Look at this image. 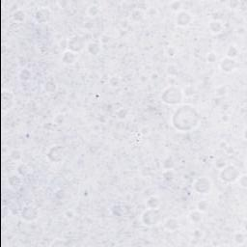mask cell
Wrapping results in <instances>:
<instances>
[{"instance_id": "cell-8", "label": "cell", "mask_w": 247, "mask_h": 247, "mask_svg": "<svg viewBox=\"0 0 247 247\" xmlns=\"http://www.w3.org/2000/svg\"><path fill=\"white\" fill-rule=\"evenodd\" d=\"M210 24H211L212 26L214 25V28L210 29L211 32H213V33H220L221 30H222V28H223V26H222V24H221V22H220V21H217V20H213V21H211V22H210Z\"/></svg>"}, {"instance_id": "cell-5", "label": "cell", "mask_w": 247, "mask_h": 247, "mask_svg": "<svg viewBox=\"0 0 247 247\" xmlns=\"http://www.w3.org/2000/svg\"><path fill=\"white\" fill-rule=\"evenodd\" d=\"M64 57H68V59L64 60L65 64H73V63H74V61L76 59V55L74 52L70 51V56H69V51H66L64 53Z\"/></svg>"}, {"instance_id": "cell-3", "label": "cell", "mask_w": 247, "mask_h": 247, "mask_svg": "<svg viewBox=\"0 0 247 247\" xmlns=\"http://www.w3.org/2000/svg\"><path fill=\"white\" fill-rule=\"evenodd\" d=\"M196 183L202 184V187H200L197 191L200 192V193H206L208 191L210 190V187H211V184L209 182V179H208L206 177H202L201 179H197Z\"/></svg>"}, {"instance_id": "cell-2", "label": "cell", "mask_w": 247, "mask_h": 247, "mask_svg": "<svg viewBox=\"0 0 247 247\" xmlns=\"http://www.w3.org/2000/svg\"><path fill=\"white\" fill-rule=\"evenodd\" d=\"M220 67L221 69L224 71V72H227V73H230V72H233L235 70V68L238 67L237 63H235L233 59L231 58H226L224 59L221 64H220Z\"/></svg>"}, {"instance_id": "cell-9", "label": "cell", "mask_w": 247, "mask_h": 247, "mask_svg": "<svg viewBox=\"0 0 247 247\" xmlns=\"http://www.w3.org/2000/svg\"><path fill=\"white\" fill-rule=\"evenodd\" d=\"M239 184L242 186V187H246V175H243V176H239Z\"/></svg>"}, {"instance_id": "cell-7", "label": "cell", "mask_w": 247, "mask_h": 247, "mask_svg": "<svg viewBox=\"0 0 247 247\" xmlns=\"http://www.w3.org/2000/svg\"><path fill=\"white\" fill-rule=\"evenodd\" d=\"M234 240L237 242L238 244L239 245H242L245 240H246V237H245V234L243 233H237V234H234Z\"/></svg>"}, {"instance_id": "cell-6", "label": "cell", "mask_w": 247, "mask_h": 247, "mask_svg": "<svg viewBox=\"0 0 247 247\" xmlns=\"http://www.w3.org/2000/svg\"><path fill=\"white\" fill-rule=\"evenodd\" d=\"M239 54V49L235 48L234 46H230L228 50H227V57L228 58H234V57H237Z\"/></svg>"}, {"instance_id": "cell-1", "label": "cell", "mask_w": 247, "mask_h": 247, "mask_svg": "<svg viewBox=\"0 0 247 247\" xmlns=\"http://www.w3.org/2000/svg\"><path fill=\"white\" fill-rule=\"evenodd\" d=\"M239 173L238 171L237 168H234V166H228L221 171L220 178L222 181H225L228 183H233L239 178Z\"/></svg>"}, {"instance_id": "cell-4", "label": "cell", "mask_w": 247, "mask_h": 247, "mask_svg": "<svg viewBox=\"0 0 247 247\" xmlns=\"http://www.w3.org/2000/svg\"><path fill=\"white\" fill-rule=\"evenodd\" d=\"M185 14H186V12H182V13H179V14L178 17L183 18V20L177 22V24L181 25V26H185V25L189 24L190 20H191V17H190V15H189L188 13H187L186 16H185Z\"/></svg>"}]
</instances>
